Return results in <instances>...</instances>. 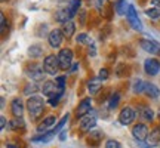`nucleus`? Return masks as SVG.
Returning <instances> with one entry per match:
<instances>
[{"mask_svg":"<svg viewBox=\"0 0 160 148\" xmlns=\"http://www.w3.org/2000/svg\"><path fill=\"white\" fill-rule=\"evenodd\" d=\"M27 111H28L30 117L33 120H37L43 113V108H45V101L43 98L39 96V95H31V96L27 99Z\"/></svg>","mask_w":160,"mask_h":148,"instance_id":"nucleus-1","label":"nucleus"},{"mask_svg":"<svg viewBox=\"0 0 160 148\" xmlns=\"http://www.w3.org/2000/svg\"><path fill=\"white\" fill-rule=\"evenodd\" d=\"M73 57H74V53H73V51L70 47H64V49H61V51L58 52V61H59L61 70L68 71L71 68V65H73Z\"/></svg>","mask_w":160,"mask_h":148,"instance_id":"nucleus-2","label":"nucleus"},{"mask_svg":"<svg viewBox=\"0 0 160 148\" xmlns=\"http://www.w3.org/2000/svg\"><path fill=\"white\" fill-rule=\"evenodd\" d=\"M43 68H45L46 74H49V76H57L58 70H61L59 61H58V55L51 53V55L45 57V59H43Z\"/></svg>","mask_w":160,"mask_h":148,"instance_id":"nucleus-3","label":"nucleus"},{"mask_svg":"<svg viewBox=\"0 0 160 148\" xmlns=\"http://www.w3.org/2000/svg\"><path fill=\"white\" fill-rule=\"evenodd\" d=\"M25 74H27L33 81H43V80H45V76H46V71L39 64H31V65H28V67L25 68Z\"/></svg>","mask_w":160,"mask_h":148,"instance_id":"nucleus-4","label":"nucleus"},{"mask_svg":"<svg viewBox=\"0 0 160 148\" xmlns=\"http://www.w3.org/2000/svg\"><path fill=\"white\" fill-rule=\"evenodd\" d=\"M137 116H138V113L132 108V107H125V108H122L119 113L120 125H123V126L132 125V123L135 121V119H137Z\"/></svg>","mask_w":160,"mask_h":148,"instance_id":"nucleus-5","label":"nucleus"},{"mask_svg":"<svg viewBox=\"0 0 160 148\" xmlns=\"http://www.w3.org/2000/svg\"><path fill=\"white\" fill-rule=\"evenodd\" d=\"M148 133H150V131L145 123H137V125L132 127V136L135 138L137 142H145Z\"/></svg>","mask_w":160,"mask_h":148,"instance_id":"nucleus-6","label":"nucleus"},{"mask_svg":"<svg viewBox=\"0 0 160 148\" xmlns=\"http://www.w3.org/2000/svg\"><path fill=\"white\" fill-rule=\"evenodd\" d=\"M62 40H64V34L61 28H53L49 31V34H48V43H49L51 47H53V49L61 47Z\"/></svg>","mask_w":160,"mask_h":148,"instance_id":"nucleus-7","label":"nucleus"},{"mask_svg":"<svg viewBox=\"0 0 160 148\" xmlns=\"http://www.w3.org/2000/svg\"><path fill=\"white\" fill-rule=\"evenodd\" d=\"M126 17H128V22H129V25H131L135 31H142V24H141V21H139L137 9H135L132 5H129V9H128Z\"/></svg>","mask_w":160,"mask_h":148,"instance_id":"nucleus-8","label":"nucleus"},{"mask_svg":"<svg viewBox=\"0 0 160 148\" xmlns=\"http://www.w3.org/2000/svg\"><path fill=\"white\" fill-rule=\"evenodd\" d=\"M139 46H141L142 51H145L150 55H160V45L157 42H154V40L141 39L139 40Z\"/></svg>","mask_w":160,"mask_h":148,"instance_id":"nucleus-9","label":"nucleus"},{"mask_svg":"<svg viewBox=\"0 0 160 148\" xmlns=\"http://www.w3.org/2000/svg\"><path fill=\"white\" fill-rule=\"evenodd\" d=\"M98 119L95 116H91V113L80 119V131L82 132H91L97 127Z\"/></svg>","mask_w":160,"mask_h":148,"instance_id":"nucleus-10","label":"nucleus"},{"mask_svg":"<svg viewBox=\"0 0 160 148\" xmlns=\"http://www.w3.org/2000/svg\"><path fill=\"white\" fill-rule=\"evenodd\" d=\"M144 71H145V74H148L151 77L157 76L160 71V62L156 58H147L144 61Z\"/></svg>","mask_w":160,"mask_h":148,"instance_id":"nucleus-11","label":"nucleus"},{"mask_svg":"<svg viewBox=\"0 0 160 148\" xmlns=\"http://www.w3.org/2000/svg\"><path fill=\"white\" fill-rule=\"evenodd\" d=\"M92 111V98H83L80 101L79 107L76 110V114H77V119H82Z\"/></svg>","mask_w":160,"mask_h":148,"instance_id":"nucleus-12","label":"nucleus"},{"mask_svg":"<svg viewBox=\"0 0 160 148\" xmlns=\"http://www.w3.org/2000/svg\"><path fill=\"white\" fill-rule=\"evenodd\" d=\"M42 92H43V95H46V96H53V95H57V93H59V91L57 86V81H52V80H48V81H45L43 83V86H42Z\"/></svg>","mask_w":160,"mask_h":148,"instance_id":"nucleus-13","label":"nucleus"},{"mask_svg":"<svg viewBox=\"0 0 160 148\" xmlns=\"http://www.w3.org/2000/svg\"><path fill=\"white\" fill-rule=\"evenodd\" d=\"M24 113V104L21 98H13L11 102V114L13 117H22Z\"/></svg>","mask_w":160,"mask_h":148,"instance_id":"nucleus-14","label":"nucleus"},{"mask_svg":"<svg viewBox=\"0 0 160 148\" xmlns=\"http://www.w3.org/2000/svg\"><path fill=\"white\" fill-rule=\"evenodd\" d=\"M101 141H102V132L95 131V129L89 132V135L86 138V142H88V145H91V147H99Z\"/></svg>","mask_w":160,"mask_h":148,"instance_id":"nucleus-15","label":"nucleus"},{"mask_svg":"<svg viewBox=\"0 0 160 148\" xmlns=\"http://www.w3.org/2000/svg\"><path fill=\"white\" fill-rule=\"evenodd\" d=\"M88 91L91 95H97L98 92L101 91V87H102V80L99 79V77H91V79L88 80Z\"/></svg>","mask_w":160,"mask_h":148,"instance_id":"nucleus-16","label":"nucleus"},{"mask_svg":"<svg viewBox=\"0 0 160 148\" xmlns=\"http://www.w3.org/2000/svg\"><path fill=\"white\" fill-rule=\"evenodd\" d=\"M137 113H138V117L141 120H144V121H153V119H154L153 110L150 107H147V105H139Z\"/></svg>","mask_w":160,"mask_h":148,"instance_id":"nucleus-17","label":"nucleus"},{"mask_svg":"<svg viewBox=\"0 0 160 148\" xmlns=\"http://www.w3.org/2000/svg\"><path fill=\"white\" fill-rule=\"evenodd\" d=\"M55 123H57V116H48V117H46V119L39 125L37 132H39V133L48 132L51 127H53V126H55Z\"/></svg>","mask_w":160,"mask_h":148,"instance_id":"nucleus-18","label":"nucleus"},{"mask_svg":"<svg viewBox=\"0 0 160 148\" xmlns=\"http://www.w3.org/2000/svg\"><path fill=\"white\" fill-rule=\"evenodd\" d=\"M145 142L148 147H154L157 144H160V127H156L148 133V136L145 139Z\"/></svg>","mask_w":160,"mask_h":148,"instance_id":"nucleus-19","label":"nucleus"},{"mask_svg":"<svg viewBox=\"0 0 160 148\" xmlns=\"http://www.w3.org/2000/svg\"><path fill=\"white\" fill-rule=\"evenodd\" d=\"M144 93H145L148 98H151V99H156V98L160 96V89L154 85V83H145Z\"/></svg>","mask_w":160,"mask_h":148,"instance_id":"nucleus-20","label":"nucleus"},{"mask_svg":"<svg viewBox=\"0 0 160 148\" xmlns=\"http://www.w3.org/2000/svg\"><path fill=\"white\" fill-rule=\"evenodd\" d=\"M61 30H62L64 37H67V39H71V37L74 36V33H76V24L73 22L71 19H68L67 22H64V24H62Z\"/></svg>","mask_w":160,"mask_h":148,"instance_id":"nucleus-21","label":"nucleus"},{"mask_svg":"<svg viewBox=\"0 0 160 148\" xmlns=\"http://www.w3.org/2000/svg\"><path fill=\"white\" fill-rule=\"evenodd\" d=\"M55 19H57L58 22H62V24L67 22L68 19H71L68 9H58V11L55 12Z\"/></svg>","mask_w":160,"mask_h":148,"instance_id":"nucleus-22","label":"nucleus"},{"mask_svg":"<svg viewBox=\"0 0 160 148\" xmlns=\"http://www.w3.org/2000/svg\"><path fill=\"white\" fill-rule=\"evenodd\" d=\"M129 9V5L126 3V0H117L114 5V11L117 15H126Z\"/></svg>","mask_w":160,"mask_h":148,"instance_id":"nucleus-23","label":"nucleus"},{"mask_svg":"<svg viewBox=\"0 0 160 148\" xmlns=\"http://www.w3.org/2000/svg\"><path fill=\"white\" fill-rule=\"evenodd\" d=\"M9 127L12 131H19V129H24L25 127V121H24L22 117H13V119L9 121Z\"/></svg>","mask_w":160,"mask_h":148,"instance_id":"nucleus-24","label":"nucleus"},{"mask_svg":"<svg viewBox=\"0 0 160 148\" xmlns=\"http://www.w3.org/2000/svg\"><path fill=\"white\" fill-rule=\"evenodd\" d=\"M43 55V47L40 45H31L28 47V57L30 58H40Z\"/></svg>","mask_w":160,"mask_h":148,"instance_id":"nucleus-25","label":"nucleus"},{"mask_svg":"<svg viewBox=\"0 0 160 148\" xmlns=\"http://www.w3.org/2000/svg\"><path fill=\"white\" fill-rule=\"evenodd\" d=\"M119 102H120V93L119 92H113L108 99V108L110 110L117 108V107H119Z\"/></svg>","mask_w":160,"mask_h":148,"instance_id":"nucleus-26","label":"nucleus"},{"mask_svg":"<svg viewBox=\"0 0 160 148\" xmlns=\"http://www.w3.org/2000/svg\"><path fill=\"white\" fill-rule=\"evenodd\" d=\"M144 87H145V81L141 79H137L132 85V92L133 93H144Z\"/></svg>","mask_w":160,"mask_h":148,"instance_id":"nucleus-27","label":"nucleus"},{"mask_svg":"<svg viewBox=\"0 0 160 148\" xmlns=\"http://www.w3.org/2000/svg\"><path fill=\"white\" fill-rule=\"evenodd\" d=\"M68 116H70V114H65V116H64L62 119H61V120H59V121L57 123V126H55L53 129H51V132L53 133V135H57L58 132H61V131L64 129V126H65V123L68 121Z\"/></svg>","mask_w":160,"mask_h":148,"instance_id":"nucleus-28","label":"nucleus"},{"mask_svg":"<svg viewBox=\"0 0 160 148\" xmlns=\"http://www.w3.org/2000/svg\"><path fill=\"white\" fill-rule=\"evenodd\" d=\"M37 91H39V86L36 85V81H33V80L24 86V93H25V95H33V93Z\"/></svg>","mask_w":160,"mask_h":148,"instance_id":"nucleus-29","label":"nucleus"},{"mask_svg":"<svg viewBox=\"0 0 160 148\" xmlns=\"http://www.w3.org/2000/svg\"><path fill=\"white\" fill-rule=\"evenodd\" d=\"M79 7H80V0H71V2H70V5H68V7H67L68 12H70V17L71 18L74 17L76 13L79 12Z\"/></svg>","mask_w":160,"mask_h":148,"instance_id":"nucleus-30","label":"nucleus"},{"mask_svg":"<svg viewBox=\"0 0 160 148\" xmlns=\"http://www.w3.org/2000/svg\"><path fill=\"white\" fill-rule=\"evenodd\" d=\"M76 42L79 43V45H91L92 40L91 37L88 36V33H80L77 37H76Z\"/></svg>","mask_w":160,"mask_h":148,"instance_id":"nucleus-31","label":"nucleus"},{"mask_svg":"<svg viewBox=\"0 0 160 148\" xmlns=\"http://www.w3.org/2000/svg\"><path fill=\"white\" fill-rule=\"evenodd\" d=\"M145 15L150 17L151 19H159L160 18V7H151V9H145Z\"/></svg>","mask_w":160,"mask_h":148,"instance_id":"nucleus-32","label":"nucleus"},{"mask_svg":"<svg viewBox=\"0 0 160 148\" xmlns=\"http://www.w3.org/2000/svg\"><path fill=\"white\" fill-rule=\"evenodd\" d=\"M64 92H59V93H57V95H53V96L49 98V105L51 107H57L58 102H59V99H61V96H62Z\"/></svg>","mask_w":160,"mask_h":148,"instance_id":"nucleus-33","label":"nucleus"},{"mask_svg":"<svg viewBox=\"0 0 160 148\" xmlns=\"http://www.w3.org/2000/svg\"><path fill=\"white\" fill-rule=\"evenodd\" d=\"M55 81H57L58 89L64 92V89H65V76H58L57 79H55Z\"/></svg>","mask_w":160,"mask_h":148,"instance_id":"nucleus-34","label":"nucleus"},{"mask_svg":"<svg viewBox=\"0 0 160 148\" xmlns=\"http://www.w3.org/2000/svg\"><path fill=\"white\" fill-rule=\"evenodd\" d=\"M98 77L102 80V81H105V80H108L110 77V71L108 68H105V67H102V68L99 70V73H98Z\"/></svg>","mask_w":160,"mask_h":148,"instance_id":"nucleus-35","label":"nucleus"},{"mask_svg":"<svg viewBox=\"0 0 160 148\" xmlns=\"http://www.w3.org/2000/svg\"><path fill=\"white\" fill-rule=\"evenodd\" d=\"M105 148H122L119 141H116V139H108L107 142H105Z\"/></svg>","mask_w":160,"mask_h":148,"instance_id":"nucleus-36","label":"nucleus"},{"mask_svg":"<svg viewBox=\"0 0 160 148\" xmlns=\"http://www.w3.org/2000/svg\"><path fill=\"white\" fill-rule=\"evenodd\" d=\"M6 24H8V19H6L5 13L2 12V13H0V25H2V34H6Z\"/></svg>","mask_w":160,"mask_h":148,"instance_id":"nucleus-37","label":"nucleus"},{"mask_svg":"<svg viewBox=\"0 0 160 148\" xmlns=\"http://www.w3.org/2000/svg\"><path fill=\"white\" fill-rule=\"evenodd\" d=\"M89 55H91V57H95V55H97V49H95V43H93V42L89 45Z\"/></svg>","mask_w":160,"mask_h":148,"instance_id":"nucleus-38","label":"nucleus"},{"mask_svg":"<svg viewBox=\"0 0 160 148\" xmlns=\"http://www.w3.org/2000/svg\"><path fill=\"white\" fill-rule=\"evenodd\" d=\"M0 129H2V131L6 129V117L5 116H0Z\"/></svg>","mask_w":160,"mask_h":148,"instance_id":"nucleus-39","label":"nucleus"},{"mask_svg":"<svg viewBox=\"0 0 160 148\" xmlns=\"http://www.w3.org/2000/svg\"><path fill=\"white\" fill-rule=\"evenodd\" d=\"M79 62H76V64H73V65H71V68L68 70V73H74V71H77V70H79Z\"/></svg>","mask_w":160,"mask_h":148,"instance_id":"nucleus-40","label":"nucleus"},{"mask_svg":"<svg viewBox=\"0 0 160 148\" xmlns=\"http://www.w3.org/2000/svg\"><path fill=\"white\" fill-rule=\"evenodd\" d=\"M65 138H67V131H61L59 132V141H65Z\"/></svg>","mask_w":160,"mask_h":148,"instance_id":"nucleus-41","label":"nucleus"},{"mask_svg":"<svg viewBox=\"0 0 160 148\" xmlns=\"http://www.w3.org/2000/svg\"><path fill=\"white\" fill-rule=\"evenodd\" d=\"M151 5L156 7H160V0H151Z\"/></svg>","mask_w":160,"mask_h":148,"instance_id":"nucleus-42","label":"nucleus"},{"mask_svg":"<svg viewBox=\"0 0 160 148\" xmlns=\"http://www.w3.org/2000/svg\"><path fill=\"white\" fill-rule=\"evenodd\" d=\"M6 148H18L17 145H13V144H8V145H6Z\"/></svg>","mask_w":160,"mask_h":148,"instance_id":"nucleus-43","label":"nucleus"},{"mask_svg":"<svg viewBox=\"0 0 160 148\" xmlns=\"http://www.w3.org/2000/svg\"><path fill=\"white\" fill-rule=\"evenodd\" d=\"M159 119H160V110H159Z\"/></svg>","mask_w":160,"mask_h":148,"instance_id":"nucleus-44","label":"nucleus"},{"mask_svg":"<svg viewBox=\"0 0 160 148\" xmlns=\"http://www.w3.org/2000/svg\"><path fill=\"white\" fill-rule=\"evenodd\" d=\"M2 2H6V0H2Z\"/></svg>","mask_w":160,"mask_h":148,"instance_id":"nucleus-45","label":"nucleus"}]
</instances>
